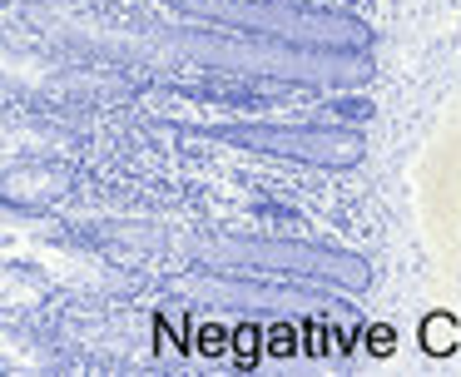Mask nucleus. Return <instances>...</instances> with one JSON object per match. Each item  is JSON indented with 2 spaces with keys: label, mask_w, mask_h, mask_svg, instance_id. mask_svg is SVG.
<instances>
[{
  "label": "nucleus",
  "mask_w": 461,
  "mask_h": 377,
  "mask_svg": "<svg viewBox=\"0 0 461 377\" xmlns=\"http://www.w3.org/2000/svg\"><path fill=\"white\" fill-rule=\"evenodd\" d=\"M421 347H427V353H451V347H456V323H451L447 313L427 317V323H421Z\"/></svg>",
  "instance_id": "f257e3e1"
},
{
  "label": "nucleus",
  "mask_w": 461,
  "mask_h": 377,
  "mask_svg": "<svg viewBox=\"0 0 461 377\" xmlns=\"http://www.w3.org/2000/svg\"><path fill=\"white\" fill-rule=\"evenodd\" d=\"M372 353H392V327H372Z\"/></svg>",
  "instance_id": "7ed1b4c3"
},
{
  "label": "nucleus",
  "mask_w": 461,
  "mask_h": 377,
  "mask_svg": "<svg viewBox=\"0 0 461 377\" xmlns=\"http://www.w3.org/2000/svg\"><path fill=\"white\" fill-rule=\"evenodd\" d=\"M268 347H273V353H293V337H288V327H273Z\"/></svg>",
  "instance_id": "f03ea898"
}]
</instances>
